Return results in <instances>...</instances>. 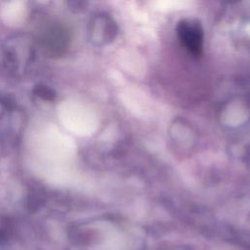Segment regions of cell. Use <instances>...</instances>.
Masks as SVG:
<instances>
[{
	"mask_svg": "<svg viewBox=\"0 0 250 250\" xmlns=\"http://www.w3.org/2000/svg\"><path fill=\"white\" fill-rule=\"evenodd\" d=\"M177 34L182 45L194 57H200L203 51V29L196 20L184 19L178 22Z\"/></svg>",
	"mask_w": 250,
	"mask_h": 250,
	"instance_id": "1",
	"label": "cell"
}]
</instances>
